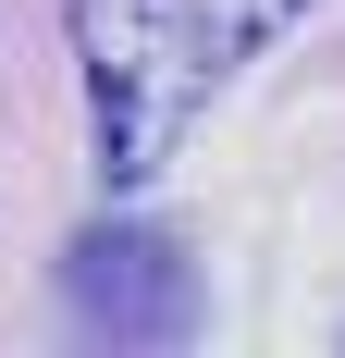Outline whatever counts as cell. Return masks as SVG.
Instances as JSON below:
<instances>
[{"instance_id":"obj_2","label":"cell","mask_w":345,"mask_h":358,"mask_svg":"<svg viewBox=\"0 0 345 358\" xmlns=\"http://www.w3.org/2000/svg\"><path fill=\"white\" fill-rule=\"evenodd\" d=\"M62 296H74V322L111 334V346H161V334L198 322V285H185V259L161 235H87L62 259Z\"/></svg>"},{"instance_id":"obj_1","label":"cell","mask_w":345,"mask_h":358,"mask_svg":"<svg viewBox=\"0 0 345 358\" xmlns=\"http://www.w3.org/2000/svg\"><path fill=\"white\" fill-rule=\"evenodd\" d=\"M309 0H74V62H87V124L99 173L136 198L172 148L198 136V111L235 87Z\"/></svg>"}]
</instances>
